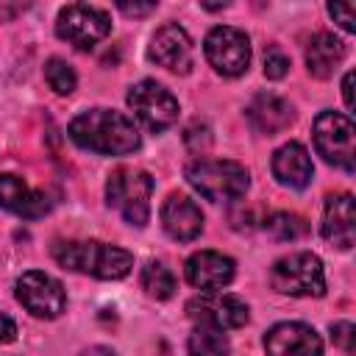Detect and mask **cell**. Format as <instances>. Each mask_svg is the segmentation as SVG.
<instances>
[{"instance_id":"1","label":"cell","mask_w":356,"mask_h":356,"mask_svg":"<svg viewBox=\"0 0 356 356\" xmlns=\"http://www.w3.org/2000/svg\"><path fill=\"white\" fill-rule=\"evenodd\" d=\"M67 134L75 145L103 156H128L142 145L134 120H128L122 111L114 108H89L78 114L70 122Z\"/></svg>"},{"instance_id":"2","label":"cell","mask_w":356,"mask_h":356,"mask_svg":"<svg viewBox=\"0 0 356 356\" xmlns=\"http://www.w3.org/2000/svg\"><path fill=\"white\" fill-rule=\"evenodd\" d=\"M53 259L72 270V273H83L100 281H117L125 278L134 267V256L117 245H106L97 239H70V242H56L53 245Z\"/></svg>"},{"instance_id":"3","label":"cell","mask_w":356,"mask_h":356,"mask_svg":"<svg viewBox=\"0 0 356 356\" xmlns=\"http://www.w3.org/2000/svg\"><path fill=\"white\" fill-rule=\"evenodd\" d=\"M186 181L211 203L239 200L250 186L248 170L231 159H197L186 167Z\"/></svg>"},{"instance_id":"4","label":"cell","mask_w":356,"mask_h":356,"mask_svg":"<svg viewBox=\"0 0 356 356\" xmlns=\"http://www.w3.org/2000/svg\"><path fill=\"white\" fill-rule=\"evenodd\" d=\"M153 178L145 170L117 167L106 181V203L122 214L128 225L142 228L150 220Z\"/></svg>"},{"instance_id":"5","label":"cell","mask_w":356,"mask_h":356,"mask_svg":"<svg viewBox=\"0 0 356 356\" xmlns=\"http://www.w3.org/2000/svg\"><path fill=\"white\" fill-rule=\"evenodd\" d=\"M270 281L281 295H292V298H320V295H325L323 261L314 253H306V250L278 259L273 264Z\"/></svg>"},{"instance_id":"6","label":"cell","mask_w":356,"mask_h":356,"mask_svg":"<svg viewBox=\"0 0 356 356\" xmlns=\"http://www.w3.org/2000/svg\"><path fill=\"white\" fill-rule=\"evenodd\" d=\"M314 147L317 153L345 170V172H353L356 170V147H353V122L348 114H339V111H320L317 120H314Z\"/></svg>"},{"instance_id":"7","label":"cell","mask_w":356,"mask_h":356,"mask_svg":"<svg viewBox=\"0 0 356 356\" xmlns=\"http://www.w3.org/2000/svg\"><path fill=\"white\" fill-rule=\"evenodd\" d=\"M56 33H58V39L70 42L78 50H92L100 39H106L111 33V17H108V11H103L97 6L72 3L58 11Z\"/></svg>"},{"instance_id":"8","label":"cell","mask_w":356,"mask_h":356,"mask_svg":"<svg viewBox=\"0 0 356 356\" xmlns=\"http://www.w3.org/2000/svg\"><path fill=\"white\" fill-rule=\"evenodd\" d=\"M128 106L136 114V120L153 134L167 131L178 120V100L172 97V92L167 86H161L159 81H150V78H145L128 89Z\"/></svg>"},{"instance_id":"9","label":"cell","mask_w":356,"mask_h":356,"mask_svg":"<svg viewBox=\"0 0 356 356\" xmlns=\"http://www.w3.org/2000/svg\"><path fill=\"white\" fill-rule=\"evenodd\" d=\"M206 58L209 64L225 75V78H236L248 72L250 64V39L245 31L231 28V25H217L209 31L206 42H203Z\"/></svg>"},{"instance_id":"10","label":"cell","mask_w":356,"mask_h":356,"mask_svg":"<svg viewBox=\"0 0 356 356\" xmlns=\"http://www.w3.org/2000/svg\"><path fill=\"white\" fill-rule=\"evenodd\" d=\"M17 289V300L42 320H56L64 309H67V292L61 286V281H56L53 275L42 273V270H28L17 278L14 284Z\"/></svg>"},{"instance_id":"11","label":"cell","mask_w":356,"mask_h":356,"mask_svg":"<svg viewBox=\"0 0 356 356\" xmlns=\"http://www.w3.org/2000/svg\"><path fill=\"white\" fill-rule=\"evenodd\" d=\"M186 314L197 325H209L217 331H231L242 328L250 320V309L242 298L236 295H222V292H203L186 303Z\"/></svg>"},{"instance_id":"12","label":"cell","mask_w":356,"mask_h":356,"mask_svg":"<svg viewBox=\"0 0 356 356\" xmlns=\"http://www.w3.org/2000/svg\"><path fill=\"white\" fill-rule=\"evenodd\" d=\"M147 56L159 67H164L170 72H178V75H186L192 70V64H195L192 39H189V33L178 22H167V25H161L153 33Z\"/></svg>"},{"instance_id":"13","label":"cell","mask_w":356,"mask_h":356,"mask_svg":"<svg viewBox=\"0 0 356 356\" xmlns=\"http://www.w3.org/2000/svg\"><path fill=\"white\" fill-rule=\"evenodd\" d=\"M267 356H323V339L306 323H278L264 334Z\"/></svg>"},{"instance_id":"14","label":"cell","mask_w":356,"mask_h":356,"mask_svg":"<svg viewBox=\"0 0 356 356\" xmlns=\"http://www.w3.org/2000/svg\"><path fill=\"white\" fill-rule=\"evenodd\" d=\"M161 225L175 242H192L203 231V211L189 195L172 192L161 206Z\"/></svg>"},{"instance_id":"15","label":"cell","mask_w":356,"mask_h":356,"mask_svg":"<svg viewBox=\"0 0 356 356\" xmlns=\"http://www.w3.org/2000/svg\"><path fill=\"white\" fill-rule=\"evenodd\" d=\"M323 236L339 248V250H350L356 242V206H353V195L348 192H337L325 197V211H323Z\"/></svg>"},{"instance_id":"16","label":"cell","mask_w":356,"mask_h":356,"mask_svg":"<svg viewBox=\"0 0 356 356\" xmlns=\"http://www.w3.org/2000/svg\"><path fill=\"white\" fill-rule=\"evenodd\" d=\"M234 273H236L234 259L217 250H200L186 259V281L203 292H217L228 286L234 281Z\"/></svg>"},{"instance_id":"17","label":"cell","mask_w":356,"mask_h":356,"mask_svg":"<svg viewBox=\"0 0 356 356\" xmlns=\"http://www.w3.org/2000/svg\"><path fill=\"white\" fill-rule=\"evenodd\" d=\"M0 209L17 217H25V220H36L50 211V200L42 192L31 189L19 175L3 172L0 175Z\"/></svg>"},{"instance_id":"18","label":"cell","mask_w":356,"mask_h":356,"mask_svg":"<svg viewBox=\"0 0 356 356\" xmlns=\"http://www.w3.org/2000/svg\"><path fill=\"white\" fill-rule=\"evenodd\" d=\"M245 117H248V122H250L259 134L273 136V134H281L284 128L292 125L295 111H292L289 100H284V97H278V95H273V92H259V95L248 103Z\"/></svg>"},{"instance_id":"19","label":"cell","mask_w":356,"mask_h":356,"mask_svg":"<svg viewBox=\"0 0 356 356\" xmlns=\"http://www.w3.org/2000/svg\"><path fill=\"white\" fill-rule=\"evenodd\" d=\"M273 175L281 186L289 189H306L314 175V164L309 150L300 142H286L273 156Z\"/></svg>"},{"instance_id":"20","label":"cell","mask_w":356,"mask_h":356,"mask_svg":"<svg viewBox=\"0 0 356 356\" xmlns=\"http://www.w3.org/2000/svg\"><path fill=\"white\" fill-rule=\"evenodd\" d=\"M345 53H348L345 42L337 39L334 33H328V31L314 33L309 47H306V70H309V75H314L320 81L331 78L337 72V67L342 64Z\"/></svg>"},{"instance_id":"21","label":"cell","mask_w":356,"mask_h":356,"mask_svg":"<svg viewBox=\"0 0 356 356\" xmlns=\"http://www.w3.org/2000/svg\"><path fill=\"white\" fill-rule=\"evenodd\" d=\"M231 345L225 331L209 328V325H195V331L189 334L186 342V353L189 356H228Z\"/></svg>"},{"instance_id":"22","label":"cell","mask_w":356,"mask_h":356,"mask_svg":"<svg viewBox=\"0 0 356 356\" xmlns=\"http://www.w3.org/2000/svg\"><path fill=\"white\" fill-rule=\"evenodd\" d=\"M261 228H264V234H270L278 242H295V239H300V236L309 234L306 220L300 214H292V211H275V214H270L261 222Z\"/></svg>"},{"instance_id":"23","label":"cell","mask_w":356,"mask_h":356,"mask_svg":"<svg viewBox=\"0 0 356 356\" xmlns=\"http://www.w3.org/2000/svg\"><path fill=\"white\" fill-rule=\"evenodd\" d=\"M142 289L156 300H167L175 295V275L161 261H147L142 267Z\"/></svg>"},{"instance_id":"24","label":"cell","mask_w":356,"mask_h":356,"mask_svg":"<svg viewBox=\"0 0 356 356\" xmlns=\"http://www.w3.org/2000/svg\"><path fill=\"white\" fill-rule=\"evenodd\" d=\"M44 81L56 95H72L78 86V75L64 58H50L44 64Z\"/></svg>"},{"instance_id":"25","label":"cell","mask_w":356,"mask_h":356,"mask_svg":"<svg viewBox=\"0 0 356 356\" xmlns=\"http://www.w3.org/2000/svg\"><path fill=\"white\" fill-rule=\"evenodd\" d=\"M286 72H289V58H286V53H284L281 47L270 44V47L264 50V75L273 78V81H278V78H284Z\"/></svg>"},{"instance_id":"26","label":"cell","mask_w":356,"mask_h":356,"mask_svg":"<svg viewBox=\"0 0 356 356\" xmlns=\"http://www.w3.org/2000/svg\"><path fill=\"white\" fill-rule=\"evenodd\" d=\"M184 142H186V147H189L192 153L206 150V147L211 145V131H209V125L195 120V122H192V125L184 131Z\"/></svg>"},{"instance_id":"27","label":"cell","mask_w":356,"mask_h":356,"mask_svg":"<svg viewBox=\"0 0 356 356\" xmlns=\"http://www.w3.org/2000/svg\"><path fill=\"white\" fill-rule=\"evenodd\" d=\"M331 339H334V345H339L345 353H353V348H356V328H353V323H348V320L334 323V325H331Z\"/></svg>"},{"instance_id":"28","label":"cell","mask_w":356,"mask_h":356,"mask_svg":"<svg viewBox=\"0 0 356 356\" xmlns=\"http://www.w3.org/2000/svg\"><path fill=\"white\" fill-rule=\"evenodd\" d=\"M328 14L334 17V22H339L342 31H348V33L356 31V11H353V3H331V6H328Z\"/></svg>"},{"instance_id":"29","label":"cell","mask_w":356,"mask_h":356,"mask_svg":"<svg viewBox=\"0 0 356 356\" xmlns=\"http://www.w3.org/2000/svg\"><path fill=\"white\" fill-rule=\"evenodd\" d=\"M120 11L128 14V17H145L150 11H156V3H120Z\"/></svg>"},{"instance_id":"30","label":"cell","mask_w":356,"mask_h":356,"mask_svg":"<svg viewBox=\"0 0 356 356\" xmlns=\"http://www.w3.org/2000/svg\"><path fill=\"white\" fill-rule=\"evenodd\" d=\"M17 339V323L0 312V342H14Z\"/></svg>"},{"instance_id":"31","label":"cell","mask_w":356,"mask_h":356,"mask_svg":"<svg viewBox=\"0 0 356 356\" xmlns=\"http://www.w3.org/2000/svg\"><path fill=\"white\" fill-rule=\"evenodd\" d=\"M342 95H345V106L353 108V72H345V78H342Z\"/></svg>"},{"instance_id":"32","label":"cell","mask_w":356,"mask_h":356,"mask_svg":"<svg viewBox=\"0 0 356 356\" xmlns=\"http://www.w3.org/2000/svg\"><path fill=\"white\" fill-rule=\"evenodd\" d=\"M78 356H117L111 348H106V345H92V348H86V350H81Z\"/></svg>"}]
</instances>
